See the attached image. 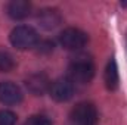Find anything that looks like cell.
Masks as SVG:
<instances>
[{"label": "cell", "mask_w": 127, "mask_h": 125, "mask_svg": "<svg viewBox=\"0 0 127 125\" xmlns=\"http://www.w3.org/2000/svg\"><path fill=\"white\" fill-rule=\"evenodd\" d=\"M0 102L3 104H18L22 102V91L21 88L10 83V81H1L0 83Z\"/></svg>", "instance_id": "cell-7"}, {"label": "cell", "mask_w": 127, "mask_h": 125, "mask_svg": "<svg viewBox=\"0 0 127 125\" xmlns=\"http://www.w3.org/2000/svg\"><path fill=\"white\" fill-rule=\"evenodd\" d=\"M10 43L13 47L19 50H28L37 46L38 43V35L37 31L28 27V25H19L13 28L10 32Z\"/></svg>", "instance_id": "cell-2"}, {"label": "cell", "mask_w": 127, "mask_h": 125, "mask_svg": "<svg viewBox=\"0 0 127 125\" xmlns=\"http://www.w3.org/2000/svg\"><path fill=\"white\" fill-rule=\"evenodd\" d=\"M69 118L75 125H96L97 124V110L92 103L81 102L72 107Z\"/></svg>", "instance_id": "cell-3"}, {"label": "cell", "mask_w": 127, "mask_h": 125, "mask_svg": "<svg viewBox=\"0 0 127 125\" xmlns=\"http://www.w3.org/2000/svg\"><path fill=\"white\" fill-rule=\"evenodd\" d=\"M0 125H16V115L10 110H0Z\"/></svg>", "instance_id": "cell-12"}, {"label": "cell", "mask_w": 127, "mask_h": 125, "mask_svg": "<svg viewBox=\"0 0 127 125\" xmlns=\"http://www.w3.org/2000/svg\"><path fill=\"white\" fill-rule=\"evenodd\" d=\"M89 41L87 34L78 28H66L59 34V44L66 50H78Z\"/></svg>", "instance_id": "cell-4"}, {"label": "cell", "mask_w": 127, "mask_h": 125, "mask_svg": "<svg viewBox=\"0 0 127 125\" xmlns=\"http://www.w3.org/2000/svg\"><path fill=\"white\" fill-rule=\"evenodd\" d=\"M37 46H38V52H40V53H50V52L53 50V43L49 41V40L38 41Z\"/></svg>", "instance_id": "cell-14"}, {"label": "cell", "mask_w": 127, "mask_h": 125, "mask_svg": "<svg viewBox=\"0 0 127 125\" xmlns=\"http://www.w3.org/2000/svg\"><path fill=\"white\" fill-rule=\"evenodd\" d=\"M25 125H52L50 119L46 118V116H41V115H35V116H31Z\"/></svg>", "instance_id": "cell-13"}, {"label": "cell", "mask_w": 127, "mask_h": 125, "mask_svg": "<svg viewBox=\"0 0 127 125\" xmlns=\"http://www.w3.org/2000/svg\"><path fill=\"white\" fill-rule=\"evenodd\" d=\"M15 68V59L9 52L0 50V72H10Z\"/></svg>", "instance_id": "cell-11"}, {"label": "cell", "mask_w": 127, "mask_h": 125, "mask_svg": "<svg viewBox=\"0 0 127 125\" xmlns=\"http://www.w3.org/2000/svg\"><path fill=\"white\" fill-rule=\"evenodd\" d=\"M69 80L77 84H89L95 77V65L93 61L86 55L75 56L68 66Z\"/></svg>", "instance_id": "cell-1"}, {"label": "cell", "mask_w": 127, "mask_h": 125, "mask_svg": "<svg viewBox=\"0 0 127 125\" xmlns=\"http://www.w3.org/2000/svg\"><path fill=\"white\" fill-rule=\"evenodd\" d=\"M31 13V3L27 0H13L7 4V15L15 19V21H21L28 18Z\"/></svg>", "instance_id": "cell-9"}, {"label": "cell", "mask_w": 127, "mask_h": 125, "mask_svg": "<svg viewBox=\"0 0 127 125\" xmlns=\"http://www.w3.org/2000/svg\"><path fill=\"white\" fill-rule=\"evenodd\" d=\"M37 22L44 30H53V28H56L62 22V16H61L59 10L52 9V7H44V9L38 10Z\"/></svg>", "instance_id": "cell-8"}, {"label": "cell", "mask_w": 127, "mask_h": 125, "mask_svg": "<svg viewBox=\"0 0 127 125\" xmlns=\"http://www.w3.org/2000/svg\"><path fill=\"white\" fill-rule=\"evenodd\" d=\"M49 94L55 102H68L74 96V83L69 78H58L50 84Z\"/></svg>", "instance_id": "cell-5"}, {"label": "cell", "mask_w": 127, "mask_h": 125, "mask_svg": "<svg viewBox=\"0 0 127 125\" xmlns=\"http://www.w3.org/2000/svg\"><path fill=\"white\" fill-rule=\"evenodd\" d=\"M50 80L44 72H35L31 74L27 80H25V87L27 90L32 93L34 96H41V94L47 93L50 88Z\"/></svg>", "instance_id": "cell-6"}, {"label": "cell", "mask_w": 127, "mask_h": 125, "mask_svg": "<svg viewBox=\"0 0 127 125\" xmlns=\"http://www.w3.org/2000/svg\"><path fill=\"white\" fill-rule=\"evenodd\" d=\"M103 80H105V85H106L108 90L114 91V90L118 88V85H120V74H118V66H117V62L114 61V58L108 62L106 68H105Z\"/></svg>", "instance_id": "cell-10"}]
</instances>
